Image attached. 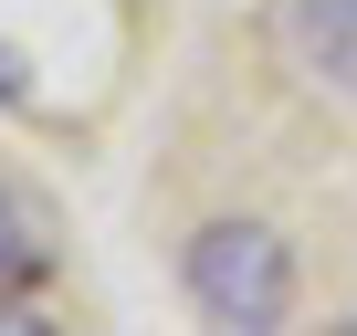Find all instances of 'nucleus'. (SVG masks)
I'll return each mask as SVG.
<instances>
[{"label": "nucleus", "mask_w": 357, "mask_h": 336, "mask_svg": "<svg viewBox=\"0 0 357 336\" xmlns=\"http://www.w3.org/2000/svg\"><path fill=\"white\" fill-rule=\"evenodd\" d=\"M178 284H190V305H200L211 326H284V315H294V252H284L263 221H211V231H190Z\"/></svg>", "instance_id": "1"}, {"label": "nucleus", "mask_w": 357, "mask_h": 336, "mask_svg": "<svg viewBox=\"0 0 357 336\" xmlns=\"http://www.w3.org/2000/svg\"><path fill=\"white\" fill-rule=\"evenodd\" d=\"M273 53L305 84L357 95V0H273Z\"/></svg>", "instance_id": "2"}, {"label": "nucleus", "mask_w": 357, "mask_h": 336, "mask_svg": "<svg viewBox=\"0 0 357 336\" xmlns=\"http://www.w3.org/2000/svg\"><path fill=\"white\" fill-rule=\"evenodd\" d=\"M43 273H53V211H43L22 179H0V305L32 294Z\"/></svg>", "instance_id": "3"}]
</instances>
